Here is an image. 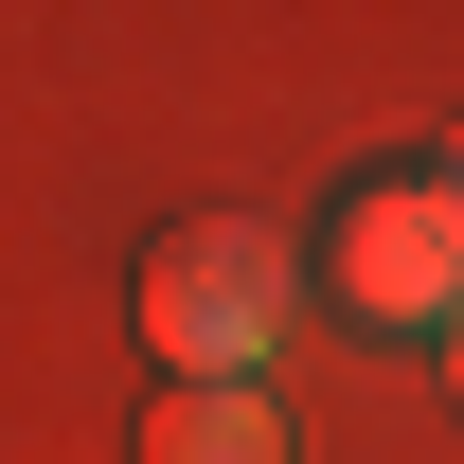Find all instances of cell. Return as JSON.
Here are the masks:
<instances>
[{"instance_id":"7a4b0ae2","label":"cell","mask_w":464,"mask_h":464,"mask_svg":"<svg viewBox=\"0 0 464 464\" xmlns=\"http://www.w3.org/2000/svg\"><path fill=\"white\" fill-rule=\"evenodd\" d=\"M322 286L375 340H464V179L447 161H375L322 232Z\"/></svg>"},{"instance_id":"6da1fadb","label":"cell","mask_w":464,"mask_h":464,"mask_svg":"<svg viewBox=\"0 0 464 464\" xmlns=\"http://www.w3.org/2000/svg\"><path fill=\"white\" fill-rule=\"evenodd\" d=\"M304 322V250L268 215H179L143 250V340H161V393H268V357Z\"/></svg>"},{"instance_id":"5b68a950","label":"cell","mask_w":464,"mask_h":464,"mask_svg":"<svg viewBox=\"0 0 464 464\" xmlns=\"http://www.w3.org/2000/svg\"><path fill=\"white\" fill-rule=\"evenodd\" d=\"M447 179H464V143H447Z\"/></svg>"},{"instance_id":"277c9868","label":"cell","mask_w":464,"mask_h":464,"mask_svg":"<svg viewBox=\"0 0 464 464\" xmlns=\"http://www.w3.org/2000/svg\"><path fill=\"white\" fill-rule=\"evenodd\" d=\"M447 393H464V340H447Z\"/></svg>"},{"instance_id":"3957f363","label":"cell","mask_w":464,"mask_h":464,"mask_svg":"<svg viewBox=\"0 0 464 464\" xmlns=\"http://www.w3.org/2000/svg\"><path fill=\"white\" fill-rule=\"evenodd\" d=\"M143 464H286V411L268 393H161L143 411Z\"/></svg>"}]
</instances>
